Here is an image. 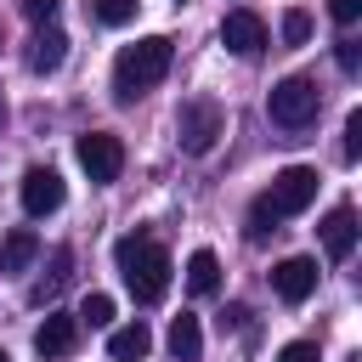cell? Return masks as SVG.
Wrapping results in <instances>:
<instances>
[{"instance_id": "obj_21", "label": "cell", "mask_w": 362, "mask_h": 362, "mask_svg": "<svg viewBox=\"0 0 362 362\" xmlns=\"http://www.w3.org/2000/svg\"><path fill=\"white\" fill-rule=\"evenodd\" d=\"M283 40H288V45H305V40H311V17H305V11H283Z\"/></svg>"}, {"instance_id": "obj_3", "label": "cell", "mask_w": 362, "mask_h": 362, "mask_svg": "<svg viewBox=\"0 0 362 362\" xmlns=\"http://www.w3.org/2000/svg\"><path fill=\"white\" fill-rule=\"evenodd\" d=\"M317 107H322V90H317V79H305V74L277 79L272 96H266V113H272V124H283V130H305V124L317 119Z\"/></svg>"}, {"instance_id": "obj_25", "label": "cell", "mask_w": 362, "mask_h": 362, "mask_svg": "<svg viewBox=\"0 0 362 362\" xmlns=\"http://www.w3.org/2000/svg\"><path fill=\"white\" fill-rule=\"evenodd\" d=\"M277 362H317V345H311V339H294V345L277 351Z\"/></svg>"}, {"instance_id": "obj_24", "label": "cell", "mask_w": 362, "mask_h": 362, "mask_svg": "<svg viewBox=\"0 0 362 362\" xmlns=\"http://www.w3.org/2000/svg\"><path fill=\"white\" fill-rule=\"evenodd\" d=\"M328 17H334L339 28H351V23L362 17V0H328Z\"/></svg>"}, {"instance_id": "obj_16", "label": "cell", "mask_w": 362, "mask_h": 362, "mask_svg": "<svg viewBox=\"0 0 362 362\" xmlns=\"http://www.w3.org/2000/svg\"><path fill=\"white\" fill-rule=\"evenodd\" d=\"M187 288H192L198 300L221 288V260H215V249H192V260H187Z\"/></svg>"}, {"instance_id": "obj_15", "label": "cell", "mask_w": 362, "mask_h": 362, "mask_svg": "<svg viewBox=\"0 0 362 362\" xmlns=\"http://www.w3.org/2000/svg\"><path fill=\"white\" fill-rule=\"evenodd\" d=\"M170 356H175V362H198V356H204V328H198L192 311H181V317L170 322Z\"/></svg>"}, {"instance_id": "obj_8", "label": "cell", "mask_w": 362, "mask_h": 362, "mask_svg": "<svg viewBox=\"0 0 362 362\" xmlns=\"http://www.w3.org/2000/svg\"><path fill=\"white\" fill-rule=\"evenodd\" d=\"M272 288H277V300H288V305L311 300V294H317V260H311V255L277 260V266H272Z\"/></svg>"}, {"instance_id": "obj_18", "label": "cell", "mask_w": 362, "mask_h": 362, "mask_svg": "<svg viewBox=\"0 0 362 362\" xmlns=\"http://www.w3.org/2000/svg\"><path fill=\"white\" fill-rule=\"evenodd\" d=\"M136 6H141V0H90L96 23H107V28H124V23L136 17Z\"/></svg>"}, {"instance_id": "obj_28", "label": "cell", "mask_w": 362, "mask_h": 362, "mask_svg": "<svg viewBox=\"0 0 362 362\" xmlns=\"http://www.w3.org/2000/svg\"><path fill=\"white\" fill-rule=\"evenodd\" d=\"M0 362H11V356H6V351H0Z\"/></svg>"}, {"instance_id": "obj_2", "label": "cell", "mask_w": 362, "mask_h": 362, "mask_svg": "<svg viewBox=\"0 0 362 362\" xmlns=\"http://www.w3.org/2000/svg\"><path fill=\"white\" fill-rule=\"evenodd\" d=\"M170 57H175V45H170L164 34H147V40L124 45V51L113 57V96H119V102H136L141 90H153V85L170 74Z\"/></svg>"}, {"instance_id": "obj_10", "label": "cell", "mask_w": 362, "mask_h": 362, "mask_svg": "<svg viewBox=\"0 0 362 362\" xmlns=\"http://www.w3.org/2000/svg\"><path fill=\"white\" fill-rule=\"evenodd\" d=\"M79 345V322L68 317V311H45V322L34 328V351L45 356V362H57V356H68Z\"/></svg>"}, {"instance_id": "obj_26", "label": "cell", "mask_w": 362, "mask_h": 362, "mask_svg": "<svg viewBox=\"0 0 362 362\" xmlns=\"http://www.w3.org/2000/svg\"><path fill=\"white\" fill-rule=\"evenodd\" d=\"M334 57H339V68H345V74H356V68H362V51H356V40H339V45H334Z\"/></svg>"}, {"instance_id": "obj_19", "label": "cell", "mask_w": 362, "mask_h": 362, "mask_svg": "<svg viewBox=\"0 0 362 362\" xmlns=\"http://www.w3.org/2000/svg\"><path fill=\"white\" fill-rule=\"evenodd\" d=\"M74 322L107 328V322H113V300H107V294H85V305H79V317H74Z\"/></svg>"}, {"instance_id": "obj_12", "label": "cell", "mask_w": 362, "mask_h": 362, "mask_svg": "<svg viewBox=\"0 0 362 362\" xmlns=\"http://www.w3.org/2000/svg\"><path fill=\"white\" fill-rule=\"evenodd\" d=\"M34 255H40V238H34L28 226H11V232L0 238V277L28 272V266H34Z\"/></svg>"}, {"instance_id": "obj_20", "label": "cell", "mask_w": 362, "mask_h": 362, "mask_svg": "<svg viewBox=\"0 0 362 362\" xmlns=\"http://www.w3.org/2000/svg\"><path fill=\"white\" fill-rule=\"evenodd\" d=\"M266 232H277V209H272L266 198H255V204H249V238L260 243Z\"/></svg>"}, {"instance_id": "obj_23", "label": "cell", "mask_w": 362, "mask_h": 362, "mask_svg": "<svg viewBox=\"0 0 362 362\" xmlns=\"http://www.w3.org/2000/svg\"><path fill=\"white\" fill-rule=\"evenodd\" d=\"M57 11H62V0H23V17H28V23H40V28H45V23H57Z\"/></svg>"}, {"instance_id": "obj_13", "label": "cell", "mask_w": 362, "mask_h": 362, "mask_svg": "<svg viewBox=\"0 0 362 362\" xmlns=\"http://www.w3.org/2000/svg\"><path fill=\"white\" fill-rule=\"evenodd\" d=\"M62 57H68V34L45 23V28L28 40V68H34V74H57V68H62Z\"/></svg>"}, {"instance_id": "obj_1", "label": "cell", "mask_w": 362, "mask_h": 362, "mask_svg": "<svg viewBox=\"0 0 362 362\" xmlns=\"http://www.w3.org/2000/svg\"><path fill=\"white\" fill-rule=\"evenodd\" d=\"M113 260H119V277H124V288H130V300H136V305L164 300V288H170V255H164V243H158V238L130 232V238H119Z\"/></svg>"}, {"instance_id": "obj_22", "label": "cell", "mask_w": 362, "mask_h": 362, "mask_svg": "<svg viewBox=\"0 0 362 362\" xmlns=\"http://www.w3.org/2000/svg\"><path fill=\"white\" fill-rule=\"evenodd\" d=\"M345 158H362V107L345 113Z\"/></svg>"}, {"instance_id": "obj_14", "label": "cell", "mask_w": 362, "mask_h": 362, "mask_svg": "<svg viewBox=\"0 0 362 362\" xmlns=\"http://www.w3.org/2000/svg\"><path fill=\"white\" fill-rule=\"evenodd\" d=\"M147 351H153L147 322H124V328H113V334H107V356H113V362H141Z\"/></svg>"}, {"instance_id": "obj_9", "label": "cell", "mask_w": 362, "mask_h": 362, "mask_svg": "<svg viewBox=\"0 0 362 362\" xmlns=\"http://www.w3.org/2000/svg\"><path fill=\"white\" fill-rule=\"evenodd\" d=\"M221 45H226L232 57H255V51L266 45V23H260L249 6H238V11L221 17Z\"/></svg>"}, {"instance_id": "obj_6", "label": "cell", "mask_w": 362, "mask_h": 362, "mask_svg": "<svg viewBox=\"0 0 362 362\" xmlns=\"http://www.w3.org/2000/svg\"><path fill=\"white\" fill-rule=\"evenodd\" d=\"M260 198L277 209V221H283V215H300V209H311V198H317V170H311V164H288V170H277L272 192H260Z\"/></svg>"}, {"instance_id": "obj_7", "label": "cell", "mask_w": 362, "mask_h": 362, "mask_svg": "<svg viewBox=\"0 0 362 362\" xmlns=\"http://www.w3.org/2000/svg\"><path fill=\"white\" fill-rule=\"evenodd\" d=\"M62 198H68V187H62V175L51 170V164H34V170H23V209L40 221V215H57L62 209Z\"/></svg>"}, {"instance_id": "obj_4", "label": "cell", "mask_w": 362, "mask_h": 362, "mask_svg": "<svg viewBox=\"0 0 362 362\" xmlns=\"http://www.w3.org/2000/svg\"><path fill=\"white\" fill-rule=\"evenodd\" d=\"M221 136H226V107H221V102H209V96L181 102V113H175V141H181V153L204 158Z\"/></svg>"}, {"instance_id": "obj_17", "label": "cell", "mask_w": 362, "mask_h": 362, "mask_svg": "<svg viewBox=\"0 0 362 362\" xmlns=\"http://www.w3.org/2000/svg\"><path fill=\"white\" fill-rule=\"evenodd\" d=\"M68 277H74V249L62 243V249H51V277L34 288V305H51V300L62 294V283H68Z\"/></svg>"}, {"instance_id": "obj_27", "label": "cell", "mask_w": 362, "mask_h": 362, "mask_svg": "<svg viewBox=\"0 0 362 362\" xmlns=\"http://www.w3.org/2000/svg\"><path fill=\"white\" fill-rule=\"evenodd\" d=\"M0 119H6V102H0Z\"/></svg>"}, {"instance_id": "obj_11", "label": "cell", "mask_w": 362, "mask_h": 362, "mask_svg": "<svg viewBox=\"0 0 362 362\" xmlns=\"http://www.w3.org/2000/svg\"><path fill=\"white\" fill-rule=\"evenodd\" d=\"M322 249H328V260H351V249H356V209L351 204H334L322 215Z\"/></svg>"}, {"instance_id": "obj_5", "label": "cell", "mask_w": 362, "mask_h": 362, "mask_svg": "<svg viewBox=\"0 0 362 362\" xmlns=\"http://www.w3.org/2000/svg\"><path fill=\"white\" fill-rule=\"evenodd\" d=\"M74 153H79V170H85L96 187L119 181V170H124V141H119L113 130H85Z\"/></svg>"}]
</instances>
